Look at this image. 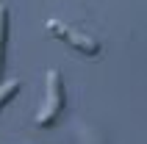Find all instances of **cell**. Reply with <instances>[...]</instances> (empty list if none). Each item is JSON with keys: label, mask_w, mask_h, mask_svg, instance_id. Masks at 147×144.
Returning <instances> with one entry per match:
<instances>
[{"label": "cell", "mask_w": 147, "mask_h": 144, "mask_svg": "<svg viewBox=\"0 0 147 144\" xmlns=\"http://www.w3.org/2000/svg\"><path fill=\"white\" fill-rule=\"evenodd\" d=\"M6 44H8V8L0 3V78L6 69Z\"/></svg>", "instance_id": "cell-3"}, {"label": "cell", "mask_w": 147, "mask_h": 144, "mask_svg": "<svg viewBox=\"0 0 147 144\" xmlns=\"http://www.w3.org/2000/svg\"><path fill=\"white\" fill-rule=\"evenodd\" d=\"M64 111V80L58 69H47L45 75V105L36 114V125L39 128H53Z\"/></svg>", "instance_id": "cell-1"}, {"label": "cell", "mask_w": 147, "mask_h": 144, "mask_svg": "<svg viewBox=\"0 0 147 144\" xmlns=\"http://www.w3.org/2000/svg\"><path fill=\"white\" fill-rule=\"evenodd\" d=\"M45 28H47L50 36H56V39L67 42L72 50H78V53H83V56H100V42L94 39V36H89V33H83V31H75V28H69V25L64 22H58V20H47L45 22Z\"/></svg>", "instance_id": "cell-2"}, {"label": "cell", "mask_w": 147, "mask_h": 144, "mask_svg": "<svg viewBox=\"0 0 147 144\" xmlns=\"http://www.w3.org/2000/svg\"><path fill=\"white\" fill-rule=\"evenodd\" d=\"M20 86H22L20 80H8V83H3V86H0V111H3V108H6V105L11 103L17 94H20Z\"/></svg>", "instance_id": "cell-4"}]
</instances>
